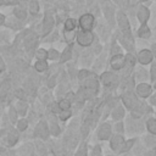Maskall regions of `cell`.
Listing matches in <instances>:
<instances>
[{"mask_svg":"<svg viewBox=\"0 0 156 156\" xmlns=\"http://www.w3.org/2000/svg\"><path fill=\"white\" fill-rule=\"evenodd\" d=\"M93 40H94V35H93L91 30H80L77 34V41L82 46L90 45L93 43Z\"/></svg>","mask_w":156,"mask_h":156,"instance_id":"cell-1","label":"cell"},{"mask_svg":"<svg viewBox=\"0 0 156 156\" xmlns=\"http://www.w3.org/2000/svg\"><path fill=\"white\" fill-rule=\"evenodd\" d=\"M94 26V17L90 13H85L83 16H80L79 18V27L82 28V30H91Z\"/></svg>","mask_w":156,"mask_h":156,"instance_id":"cell-2","label":"cell"},{"mask_svg":"<svg viewBox=\"0 0 156 156\" xmlns=\"http://www.w3.org/2000/svg\"><path fill=\"white\" fill-rule=\"evenodd\" d=\"M117 20H118V24L121 27V29L123 30L124 35H130V30H129V22L127 20V16L123 12H118L117 13Z\"/></svg>","mask_w":156,"mask_h":156,"instance_id":"cell-3","label":"cell"},{"mask_svg":"<svg viewBox=\"0 0 156 156\" xmlns=\"http://www.w3.org/2000/svg\"><path fill=\"white\" fill-rule=\"evenodd\" d=\"M110 63H111V67L113 69L119 71V69H122L124 67V56L121 55V54L113 55L112 58H111V61H110Z\"/></svg>","mask_w":156,"mask_h":156,"instance_id":"cell-4","label":"cell"},{"mask_svg":"<svg viewBox=\"0 0 156 156\" xmlns=\"http://www.w3.org/2000/svg\"><path fill=\"white\" fill-rule=\"evenodd\" d=\"M35 135L41 138V139H46L49 135V127L46 126L45 122H39L37 128H35Z\"/></svg>","mask_w":156,"mask_h":156,"instance_id":"cell-5","label":"cell"},{"mask_svg":"<svg viewBox=\"0 0 156 156\" xmlns=\"http://www.w3.org/2000/svg\"><path fill=\"white\" fill-rule=\"evenodd\" d=\"M122 100H123L126 107L129 108V110H132V108L136 105V98H135L132 93H124V94L122 95Z\"/></svg>","mask_w":156,"mask_h":156,"instance_id":"cell-6","label":"cell"},{"mask_svg":"<svg viewBox=\"0 0 156 156\" xmlns=\"http://www.w3.org/2000/svg\"><path fill=\"white\" fill-rule=\"evenodd\" d=\"M111 135V126L108 123H104L100 126V128L98 129V136L101 140H106L108 136Z\"/></svg>","mask_w":156,"mask_h":156,"instance_id":"cell-7","label":"cell"},{"mask_svg":"<svg viewBox=\"0 0 156 156\" xmlns=\"http://www.w3.org/2000/svg\"><path fill=\"white\" fill-rule=\"evenodd\" d=\"M101 80H102V83H104L105 85H107V87H113V85L117 83V77H116L113 73H111V72H106V73H104V74L101 76Z\"/></svg>","mask_w":156,"mask_h":156,"instance_id":"cell-8","label":"cell"},{"mask_svg":"<svg viewBox=\"0 0 156 156\" xmlns=\"http://www.w3.org/2000/svg\"><path fill=\"white\" fill-rule=\"evenodd\" d=\"M123 144H124V139H123L122 135L116 134V135L112 136V139H111V147H112V150H115V151H121Z\"/></svg>","mask_w":156,"mask_h":156,"instance_id":"cell-9","label":"cell"},{"mask_svg":"<svg viewBox=\"0 0 156 156\" xmlns=\"http://www.w3.org/2000/svg\"><path fill=\"white\" fill-rule=\"evenodd\" d=\"M138 60L140 63L143 65H146V63H150L151 60H152V52L150 50H141L139 54H138Z\"/></svg>","mask_w":156,"mask_h":156,"instance_id":"cell-10","label":"cell"},{"mask_svg":"<svg viewBox=\"0 0 156 156\" xmlns=\"http://www.w3.org/2000/svg\"><path fill=\"white\" fill-rule=\"evenodd\" d=\"M136 94L141 98H146L151 94V87L146 83H141L136 87Z\"/></svg>","mask_w":156,"mask_h":156,"instance_id":"cell-11","label":"cell"},{"mask_svg":"<svg viewBox=\"0 0 156 156\" xmlns=\"http://www.w3.org/2000/svg\"><path fill=\"white\" fill-rule=\"evenodd\" d=\"M149 15H150V12H149V10L146 7H144V6L139 7V10H138V18H139L141 24H145V22L149 18Z\"/></svg>","mask_w":156,"mask_h":156,"instance_id":"cell-12","label":"cell"},{"mask_svg":"<svg viewBox=\"0 0 156 156\" xmlns=\"http://www.w3.org/2000/svg\"><path fill=\"white\" fill-rule=\"evenodd\" d=\"M54 27V18L51 15H46L44 18V23H43V28H44V34H48L51 28Z\"/></svg>","mask_w":156,"mask_h":156,"instance_id":"cell-13","label":"cell"},{"mask_svg":"<svg viewBox=\"0 0 156 156\" xmlns=\"http://www.w3.org/2000/svg\"><path fill=\"white\" fill-rule=\"evenodd\" d=\"M84 87L88 90H90L91 93H95L98 90V88H99V83H98V80L95 78H87V80L84 83Z\"/></svg>","mask_w":156,"mask_h":156,"instance_id":"cell-14","label":"cell"},{"mask_svg":"<svg viewBox=\"0 0 156 156\" xmlns=\"http://www.w3.org/2000/svg\"><path fill=\"white\" fill-rule=\"evenodd\" d=\"M134 63H135V58H134V56H132V55H127L126 57H124V66H126V74L130 71V68L134 66Z\"/></svg>","mask_w":156,"mask_h":156,"instance_id":"cell-15","label":"cell"},{"mask_svg":"<svg viewBox=\"0 0 156 156\" xmlns=\"http://www.w3.org/2000/svg\"><path fill=\"white\" fill-rule=\"evenodd\" d=\"M17 140H18V134H17V132L11 130V132L9 133V135H7V144H9V146H13V145L17 143Z\"/></svg>","mask_w":156,"mask_h":156,"instance_id":"cell-16","label":"cell"},{"mask_svg":"<svg viewBox=\"0 0 156 156\" xmlns=\"http://www.w3.org/2000/svg\"><path fill=\"white\" fill-rule=\"evenodd\" d=\"M138 35L140 38H144V39H146V38L150 37V29L147 28L146 24H141V27H140V29L138 32Z\"/></svg>","mask_w":156,"mask_h":156,"instance_id":"cell-17","label":"cell"},{"mask_svg":"<svg viewBox=\"0 0 156 156\" xmlns=\"http://www.w3.org/2000/svg\"><path fill=\"white\" fill-rule=\"evenodd\" d=\"M35 43H37V37H35L34 34H30V35L27 37L26 40H24V44H26V46H27L28 49L33 48V46L35 45Z\"/></svg>","mask_w":156,"mask_h":156,"instance_id":"cell-18","label":"cell"},{"mask_svg":"<svg viewBox=\"0 0 156 156\" xmlns=\"http://www.w3.org/2000/svg\"><path fill=\"white\" fill-rule=\"evenodd\" d=\"M34 67H35V69H37L38 72H44V71L48 68V63H46V61H40V60H38V61L35 62Z\"/></svg>","mask_w":156,"mask_h":156,"instance_id":"cell-19","label":"cell"},{"mask_svg":"<svg viewBox=\"0 0 156 156\" xmlns=\"http://www.w3.org/2000/svg\"><path fill=\"white\" fill-rule=\"evenodd\" d=\"M146 127H147V130L152 134H156V119L155 118H151L147 121L146 123Z\"/></svg>","mask_w":156,"mask_h":156,"instance_id":"cell-20","label":"cell"},{"mask_svg":"<svg viewBox=\"0 0 156 156\" xmlns=\"http://www.w3.org/2000/svg\"><path fill=\"white\" fill-rule=\"evenodd\" d=\"M35 56H37L38 60H40V61H45V60L48 58V51L44 50V49H38L37 52H35Z\"/></svg>","mask_w":156,"mask_h":156,"instance_id":"cell-21","label":"cell"},{"mask_svg":"<svg viewBox=\"0 0 156 156\" xmlns=\"http://www.w3.org/2000/svg\"><path fill=\"white\" fill-rule=\"evenodd\" d=\"M71 58V46H68V48H66L65 49V51L62 52V55H61V62H66L67 60H69Z\"/></svg>","mask_w":156,"mask_h":156,"instance_id":"cell-22","label":"cell"},{"mask_svg":"<svg viewBox=\"0 0 156 156\" xmlns=\"http://www.w3.org/2000/svg\"><path fill=\"white\" fill-rule=\"evenodd\" d=\"M76 27V21L73 18H68L66 22H65V29L66 30H73Z\"/></svg>","mask_w":156,"mask_h":156,"instance_id":"cell-23","label":"cell"},{"mask_svg":"<svg viewBox=\"0 0 156 156\" xmlns=\"http://www.w3.org/2000/svg\"><path fill=\"white\" fill-rule=\"evenodd\" d=\"M123 115H124V111H123L122 107H117V108L112 112V116H113L115 119H121V118L123 117Z\"/></svg>","mask_w":156,"mask_h":156,"instance_id":"cell-24","label":"cell"},{"mask_svg":"<svg viewBox=\"0 0 156 156\" xmlns=\"http://www.w3.org/2000/svg\"><path fill=\"white\" fill-rule=\"evenodd\" d=\"M69 106H71V102L67 100V99H63L58 102L57 107H60V110H69Z\"/></svg>","mask_w":156,"mask_h":156,"instance_id":"cell-25","label":"cell"},{"mask_svg":"<svg viewBox=\"0 0 156 156\" xmlns=\"http://www.w3.org/2000/svg\"><path fill=\"white\" fill-rule=\"evenodd\" d=\"M57 115H58V117H60L62 121H65V119H67V118L71 117V111H69V110H60Z\"/></svg>","mask_w":156,"mask_h":156,"instance_id":"cell-26","label":"cell"},{"mask_svg":"<svg viewBox=\"0 0 156 156\" xmlns=\"http://www.w3.org/2000/svg\"><path fill=\"white\" fill-rule=\"evenodd\" d=\"M29 10H30L32 13H37V12L39 11V4H38L35 0H32V1L29 2Z\"/></svg>","mask_w":156,"mask_h":156,"instance_id":"cell-27","label":"cell"},{"mask_svg":"<svg viewBox=\"0 0 156 156\" xmlns=\"http://www.w3.org/2000/svg\"><path fill=\"white\" fill-rule=\"evenodd\" d=\"M15 16L17 17V18H20V20H24L26 18V11L23 10V9H15Z\"/></svg>","mask_w":156,"mask_h":156,"instance_id":"cell-28","label":"cell"},{"mask_svg":"<svg viewBox=\"0 0 156 156\" xmlns=\"http://www.w3.org/2000/svg\"><path fill=\"white\" fill-rule=\"evenodd\" d=\"M17 110H18L20 115H22V116H23V115L26 113V111H27V105H26L24 102H22V101H21V102H18V104H17Z\"/></svg>","mask_w":156,"mask_h":156,"instance_id":"cell-29","label":"cell"},{"mask_svg":"<svg viewBox=\"0 0 156 156\" xmlns=\"http://www.w3.org/2000/svg\"><path fill=\"white\" fill-rule=\"evenodd\" d=\"M76 156H87V145L85 144H82L80 147L78 149Z\"/></svg>","mask_w":156,"mask_h":156,"instance_id":"cell-30","label":"cell"},{"mask_svg":"<svg viewBox=\"0 0 156 156\" xmlns=\"http://www.w3.org/2000/svg\"><path fill=\"white\" fill-rule=\"evenodd\" d=\"M57 57H58V52H57L56 50L51 49V50L48 51V58H50V60H56Z\"/></svg>","mask_w":156,"mask_h":156,"instance_id":"cell-31","label":"cell"},{"mask_svg":"<svg viewBox=\"0 0 156 156\" xmlns=\"http://www.w3.org/2000/svg\"><path fill=\"white\" fill-rule=\"evenodd\" d=\"M9 116H10L11 122H13V123H15V122L17 121V111H16L13 107H11V108H10V115H9Z\"/></svg>","mask_w":156,"mask_h":156,"instance_id":"cell-32","label":"cell"},{"mask_svg":"<svg viewBox=\"0 0 156 156\" xmlns=\"http://www.w3.org/2000/svg\"><path fill=\"white\" fill-rule=\"evenodd\" d=\"M17 127H18V129H20V130H26V129H27V127H28V122L23 118V119H21V121L18 122Z\"/></svg>","mask_w":156,"mask_h":156,"instance_id":"cell-33","label":"cell"},{"mask_svg":"<svg viewBox=\"0 0 156 156\" xmlns=\"http://www.w3.org/2000/svg\"><path fill=\"white\" fill-rule=\"evenodd\" d=\"M133 140H128L127 143H124L123 144V146H122V149H121V152H124V151H127V150H129L130 149V146L133 145Z\"/></svg>","mask_w":156,"mask_h":156,"instance_id":"cell-34","label":"cell"},{"mask_svg":"<svg viewBox=\"0 0 156 156\" xmlns=\"http://www.w3.org/2000/svg\"><path fill=\"white\" fill-rule=\"evenodd\" d=\"M65 37L67 41H71L74 37V30H65Z\"/></svg>","mask_w":156,"mask_h":156,"instance_id":"cell-35","label":"cell"},{"mask_svg":"<svg viewBox=\"0 0 156 156\" xmlns=\"http://www.w3.org/2000/svg\"><path fill=\"white\" fill-rule=\"evenodd\" d=\"M151 80L156 83V63L151 66Z\"/></svg>","mask_w":156,"mask_h":156,"instance_id":"cell-36","label":"cell"},{"mask_svg":"<svg viewBox=\"0 0 156 156\" xmlns=\"http://www.w3.org/2000/svg\"><path fill=\"white\" fill-rule=\"evenodd\" d=\"M50 130H51V133H52L54 135H57V134L60 133V129H58V127H57L55 123H52V124H51V127H50Z\"/></svg>","mask_w":156,"mask_h":156,"instance_id":"cell-37","label":"cell"},{"mask_svg":"<svg viewBox=\"0 0 156 156\" xmlns=\"http://www.w3.org/2000/svg\"><path fill=\"white\" fill-rule=\"evenodd\" d=\"M88 76H89V72H88V71H85V69H83V71H80V72H79V79H80V80L85 79V77L88 78Z\"/></svg>","mask_w":156,"mask_h":156,"instance_id":"cell-38","label":"cell"},{"mask_svg":"<svg viewBox=\"0 0 156 156\" xmlns=\"http://www.w3.org/2000/svg\"><path fill=\"white\" fill-rule=\"evenodd\" d=\"M119 6H122V7H127L128 6V2H127V0H115Z\"/></svg>","mask_w":156,"mask_h":156,"instance_id":"cell-39","label":"cell"},{"mask_svg":"<svg viewBox=\"0 0 156 156\" xmlns=\"http://www.w3.org/2000/svg\"><path fill=\"white\" fill-rule=\"evenodd\" d=\"M146 143H147V144H151V143H152L151 146H156V138H147V139H146Z\"/></svg>","mask_w":156,"mask_h":156,"instance_id":"cell-40","label":"cell"},{"mask_svg":"<svg viewBox=\"0 0 156 156\" xmlns=\"http://www.w3.org/2000/svg\"><path fill=\"white\" fill-rule=\"evenodd\" d=\"M54 85H55V78H54V77H51V78H50V82H49V87H50V88H52Z\"/></svg>","mask_w":156,"mask_h":156,"instance_id":"cell-41","label":"cell"},{"mask_svg":"<svg viewBox=\"0 0 156 156\" xmlns=\"http://www.w3.org/2000/svg\"><path fill=\"white\" fill-rule=\"evenodd\" d=\"M96 154H100V147H99V146H96V147L94 149V156H96Z\"/></svg>","mask_w":156,"mask_h":156,"instance_id":"cell-42","label":"cell"},{"mask_svg":"<svg viewBox=\"0 0 156 156\" xmlns=\"http://www.w3.org/2000/svg\"><path fill=\"white\" fill-rule=\"evenodd\" d=\"M147 156H156V150H152V151H150V152L147 154Z\"/></svg>","mask_w":156,"mask_h":156,"instance_id":"cell-43","label":"cell"},{"mask_svg":"<svg viewBox=\"0 0 156 156\" xmlns=\"http://www.w3.org/2000/svg\"><path fill=\"white\" fill-rule=\"evenodd\" d=\"M116 128H117L119 132H122V130H123V128H122V124H121V123H118V124L116 126Z\"/></svg>","mask_w":156,"mask_h":156,"instance_id":"cell-44","label":"cell"},{"mask_svg":"<svg viewBox=\"0 0 156 156\" xmlns=\"http://www.w3.org/2000/svg\"><path fill=\"white\" fill-rule=\"evenodd\" d=\"M151 102H152L154 105H156V94H155V95L151 98Z\"/></svg>","mask_w":156,"mask_h":156,"instance_id":"cell-45","label":"cell"},{"mask_svg":"<svg viewBox=\"0 0 156 156\" xmlns=\"http://www.w3.org/2000/svg\"><path fill=\"white\" fill-rule=\"evenodd\" d=\"M4 21H5V17H4V15H1V13H0V24H2V23H4Z\"/></svg>","mask_w":156,"mask_h":156,"instance_id":"cell-46","label":"cell"},{"mask_svg":"<svg viewBox=\"0 0 156 156\" xmlns=\"http://www.w3.org/2000/svg\"><path fill=\"white\" fill-rule=\"evenodd\" d=\"M9 2H11V4H17L18 0H9Z\"/></svg>","mask_w":156,"mask_h":156,"instance_id":"cell-47","label":"cell"},{"mask_svg":"<svg viewBox=\"0 0 156 156\" xmlns=\"http://www.w3.org/2000/svg\"><path fill=\"white\" fill-rule=\"evenodd\" d=\"M152 49H154V54H155V56H156V45H152Z\"/></svg>","mask_w":156,"mask_h":156,"instance_id":"cell-48","label":"cell"},{"mask_svg":"<svg viewBox=\"0 0 156 156\" xmlns=\"http://www.w3.org/2000/svg\"><path fill=\"white\" fill-rule=\"evenodd\" d=\"M141 1H146V0H141Z\"/></svg>","mask_w":156,"mask_h":156,"instance_id":"cell-49","label":"cell"}]
</instances>
